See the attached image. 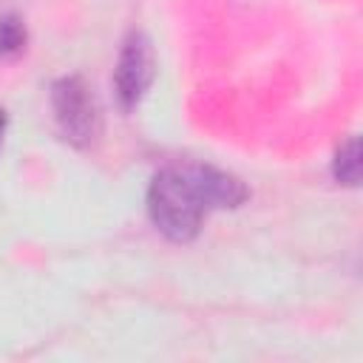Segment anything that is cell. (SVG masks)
<instances>
[{"instance_id":"obj_1","label":"cell","mask_w":363,"mask_h":363,"mask_svg":"<svg viewBox=\"0 0 363 363\" xmlns=\"http://www.w3.org/2000/svg\"><path fill=\"white\" fill-rule=\"evenodd\" d=\"M147 216L170 241L184 244L199 235L207 204L184 167H164L153 176L147 187Z\"/></svg>"},{"instance_id":"obj_2","label":"cell","mask_w":363,"mask_h":363,"mask_svg":"<svg viewBox=\"0 0 363 363\" xmlns=\"http://www.w3.org/2000/svg\"><path fill=\"white\" fill-rule=\"evenodd\" d=\"M51 108H54L57 130L68 145L85 150L99 139L102 111H99L94 91L88 88V82L82 77H77V74L60 77L51 85Z\"/></svg>"},{"instance_id":"obj_3","label":"cell","mask_w":363,"mask_h":363,"mask_svg":"<svg viewBox=\"0 0 363 363\" xmlns=\"http://www.w3.org/2000/svg\"><path fill=\"white\" fill-rule=\"evenodd\" d=\"M156 77V54L153 43L142 31H130L122 40L116 68H113V91L125 111L136 108Z\"/></svg>"},{"instance_id":"obj_4","label":"cell","mask_w":363,"mask_h":363,"mask_svg":"<svg viewBox=\"0 0 363 363\" xmlns=\"http://www.w3.org/2000/svg\"><path fill=\"white\" fill-rule=\"evenodd\" d=\"M184 170L193 179L207 210H233V207H241L250 196L244 182L227 170H218L210 164H184Z\"/></svg>"},{"instance_id":"obj_5","label":"cell","mask_w":363,"mask_h":363,"mask_svg":"<svg viewBox=\"0 0 363 363\" xmlns=\"http://www.w3.org/2000/svg\"><path fill=\"white\" fill-rule=\"evenodd\" d=\"M332 176H335L337 184H346V187H357L360 184V142H357V136H349L335 150Z\"/></svg>"},{"instance_id":"obj_6","label":"cell","mask_w":363,"mask_h":363,"mask_svg":"<svg viewBox=\"0 0 363 363\" xmlns=\"http://www.w3.org/2000/svg\"><path fill=\"white\" fill-rule=\"evenodd\" d=\"M26 23L17 14H3L0 17V57H11L26 48Z\"/></svg>"},{"instance_id":"obj_7","label":"cell","mask_w":363,"mask_h":363,"mask_svg":"<svg viewBox=\"0 0 363 363\" xmlns=\"http://www.w3.org/2000/svg\"><path fill=\"white\" fill-rule=\"evenodd\" d=\"M3 133H6V113L0 111V142H3Z\"/></svg>"}]
</instances>
